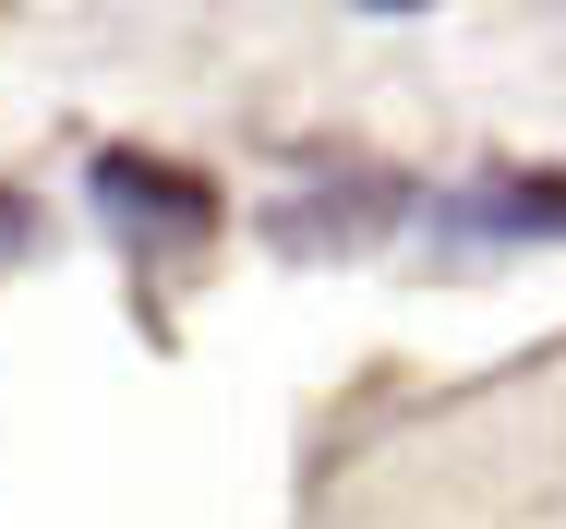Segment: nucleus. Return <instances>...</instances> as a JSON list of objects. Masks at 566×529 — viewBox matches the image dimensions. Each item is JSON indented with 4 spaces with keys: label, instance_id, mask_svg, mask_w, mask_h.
Segmentation results:
<instances>
[{
    "label": "nucleus",
    "instance_id": "nucleus-1",
    "mask_svg": "<svg viewBox=\"0 0 566 529\" xmlns=\"http://www.w3.org/2000/svg\"><path fill=\"white\" fill-rule=\"evenodd\" d=\"M97 193H109V205H157V229H193V216H206L193 181H169V169H145V157H97Z\"/></svg>",
    "mask_w": 566,
    "mask_h": 529
}]
</instances>
